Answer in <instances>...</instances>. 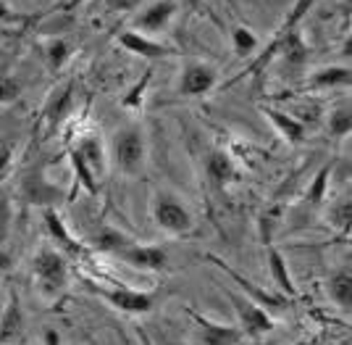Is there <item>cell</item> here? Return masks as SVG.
I'll list each match as a JSON object with an SVG mask.
<instances>
[{"instance_id":"15","label":"cell","mask_w":352,"mask_h":345,"mask_svg":"<svg viewBox=\"0 0 352 345\" xmlns=\"http://www.w3.org/2000/svg\"><path fill=\"white\" fill-rule=\"evenodd\" d=\"M24 322H27L24 306H21L19 295L11 293L8 306H6V311H3V316H0V345L16 343V340L24 335Z\"/></svg>"},{"instance_id":"28","label":"cell","mask_w":352,"mask_h":345,"mask_svg":"<svg viewBox=\"0 0 352 345\" xmlns=\"http://www.w3.org/2000/svg\"><path fill=\"white\" fill-rule=\"evenodd\" d=\"M150 76H153V74H150V72H145L142 82H140L137 87H132V92L124 98V105H126V108H140V105H142V92H145V85L150 82Z\"/></svg>"},{"instance_id":"14","label":"cell","mask_w":352,"mask_h":345,"mask_svg":"<svg viewBox=\"0 0 352 345\" xmlns=\"http://www.w3.org/2000/svg\"><path fill=\"white\" fill-rule=\"evenodd\" d=\"M176 14V3L174 0H155L153 6H147L145 11L137 19V27L134 30L142 32V34H155L168 27V21Z\"/></svg>"},{"instance_id":"10","label":"cell","mask_w":352,"mask_h":345,"mask_svg":"<svg viewBox=\"0 0 352 345\" xmlns=\"http://www.w3.org/2000/svg\"><path fill=\"white\" fill-rule=\"evenodd\" d=\"M43 222H45L47 235L53 238V245H56L66 258H69V255H72V258H79V255L89 253L87 245L79 240V238H74L72 232H69V227H66V222L60 219V213L53 209V206H45L43 209Z\"/></svg>"},{"instance_id":"24","label":"cell","mask_w":352,"mask_h":345,"mask_svg":"<svg viewBox=\"0 0 352 345\" xmlns=\"http://www.w3.org/2000/svg\"><path fill=\"white\" fill-rule=\"evenodd\" d=\"M232 37H234L236 56H242V59H245V56H250V53H255V50H258V37H255L248 27H236Z\"/></svg>"},{"instance_id":"9","label":"cell","mask_w":352,"mask_h":345,"mask_svg":"<svg viewBox=\"0 0 352 345\" xmlns=\"http://www.w3.org/2000/svg\"><path fill=\"white\" fill-rule=\"evenodd\" d=\"M216 85H219V72L203 61H192L182 69L179 82H176V92L182 98H200V95L213 90Z\"/></svg>"},{"instance_id":"1","label":"cell","mask_w":352,"mask_h":345,"mask_svg":"<svg viewBox=\"0 0 352 345\" xmlns=\"http://www.w3.org/2000/svg\"><path fill=\"white\" fill-rule=\"evenodd\" d=\"M103 253L113 255L116 261L132 266L137 271H163L168 266V253L163 251L161 245H147V242H140L124 235L121 229H113V227H105L98 235V242H95Z\"/></svg>"},{"instance_id":"2","label":"cell","mask_w":352,"mask_h":345,"mask_svg":"<svg viewBox=\"0 0 352 345\" xmlns=\"http://www.w3.org/2000/svg\"><path fill=\"white\" fill-rule=\"evenodd\" d=\"M30 271L37 293L47 300H56L58 295H63L69 287V277H72L69 258L60 253L56 245H40L32 255Z\"/></svg>"},{"instance_id":"30","label":"cell","mask_w":352,"mask_h":345,"mask_svg":"<svg viewBox=\"0 0 352 345\" xmlns=\"http://www.w3.org/2000/svg\"><path fill=\"white\" fill-rule=\"evenodd\" d=\"M11 150H14L11 145H3V148H0V180H3V174L8 171V164H11V156H14Z\"/></svg>"},{"instance_id":"4","label":"cell","mask_w":352,"mask_h":345,"mask_svg":"<svg viewBox=\"0 0 352 345\" xmlns=\"http://www.w3.org/2000/svg\"><path fill=\"white\" fill-rule=\"evenodd\" d=\"M82 285L87 287L92 295L108 303L111 309H116L121 314L129 316H142L150 314L158 303V293L153 290H134V287H121V285H100V282H92L89 277H82Z\"/></svg>"},{"instance_id":"20","label":"cell","mask_w":352,"mask_h":345,"mask_svg":"<svg viewBox=\"0 0 352 345\" xmlns=\"http://www.w3.org/2000/svg\"><path fill=\"white\" fill-rule=\"evenodd\" d=\"M350 69L347 66H326L310 76L313 90H331V87H350Z\"/></svg>"},{"instance_id":"25","label":"cell","mask_w":352,"mask_h":345,"mask_svg":"<svg viewBox=\"0 0 352 345\" xmlns=\"http://www.w3.org/2000/svg\"><path fill=\"white\" fill-rule=\"evenodd\" d=\"M69 56H72V48H69L66 40H50V43H47V63H50L53 69H60Z\"/></svg>"},{"instance_id":"7","label":"cell","mask_w":352,"mask_h":345,"mask_svg":"<svg viewBox=\"0 0 352 345\" xmlns=\"http://www.w3.org/2000/svg\"><path fill=\"white\" fill-rule=\"evenodd\" d=\"M221 293L226 295L229 306L234 309L236 327H239V332L245 337H263V335L276 330V322L271 319V314L265 311L261 303L250 300L248 295H236V293L226 290V287H221Z\"/></svg>"},{"instance_id":"17","label":"cell","mask_w":352,"mask_h":345,"mask_svg":"<svg viewBox=\"0 0 352 345\" xmlns=\"http://www.w3.org/2000/svg\"><path fill=\"white\" fill-rule=\"evenodd\" d=\"M265 253H268V271H271V280L279 285L281 295L294 298V295H297V285L292 282V274H289V266H287V258L281 255V251L274 245V242L265 245Z\"/></svg>"},{"instance_id":"29","label":"cell","mask_w":352,"mask_h":345,"mask_svg":"<svg viewBox=\"0 0 352 345\" xmlns=\"http://www.w3.org/2000/svg\"><path fill=\"white\" fill-rule=\"evenodd\" d=\"M19 21H24V16L16 14L8 0H0V24H19Z\"/></svg>"},{"instance_id":"23","label":"cell","mask_w":352,"mask_h":345,"mask_svg":"<svg viewBox=\"0 0 352 345\" xmlns=\"http://www.w3.org/2000/svg\"><path fill=\"white\" fill-rule=\"evenodd\" d=\"M329 174H331V164L323 166L321 171L313 177V182H310L308 193H305V200H308L313 209L323 206V200H326V190H329Z\"/></svg>"},{"instance_id":"33","label":"cell","mask_w":352,"mask_h":345,"mask_svg":"<svg viewBox=\"0 0 352 345\" xmlns=\"http://www.w3.org/2000/svg\"><path fill=\"white\" fill-rule=\"evenodd\" d=\"M137 335H140V343H142V345H155V343H153V337H150L142 327H137Z\"/></svg>"},{"instance_id":"16","label":"cell","mask_w":352,"mask_h":345,"mask_svg":"<svg viewBox=\"0 0 352 345\" xmlns=\"http://www.w3.org/2000/svg\"><path fill=\"white\" fill-rule=\"evenodd\" d=\"M326 295L329 300L342 309V311H350L352 309V274L350 266H339L337 271H331L326 277Z\"/></svg>"},{"instance_id":"12","label":"cell","mask_w":352,"mask_h":345,"mask_svg":"<svg viewBox=\"0 0 352 345\" xmlns=\"http://www.w3.org/2000/svg\"><path fill=\"white\" fill-rule=\"evenodd\" d=\"M203 171L206 180L210 182L213 190H226V185H232L236 180V164L234 158L226 150H210L203 161Z\"/></svg>"},{"instance_id":"6","label":"cell","mask_w":352,"mask_h":345,"mask_svg":"<svg viewBox=\"0 0 352 345\" xmlns=\"http://www.w3.org/2000/svg\"><path fill=\"white\" fill-rule=\"evenodd\" d=\"M147 161V140L145 132L129 124V127H121L113 137V164L124 177H140L145 171Z\"/></svg>"},{"instance_id":"26","label":"cell","mask_w":352,"mask_h":345,"mask_svg":"<svg viewBox=\"0 0 352 345\" xmlns=\"http://www.w3.org/2000/svg\"><path fill=\"white\" fill-rule=\"evenodd\" d=\"M19 95H21V85L16 82L14 76L0 74V103H14Z\"/></svg>"},{"instance_id":"8","label":"cell","mask_w":352,"mask_h":345,"mask_svg":"<svg viewBox=\"0 0 352 345\" xmlns=\"http://www.w3.org/2000/svg\"><path fill=\"white\" fill-rule=\"evenodd\" d=\"M187 316L192 319V327H195V337L200 345H239V340L245 337L236 324H221L213 322L208 316L197 314L195 309H187Z\"/></svg>"},{"instance_id":"32","label":"cell","mask_w":352,"mask_h":345,"mask_svg":"<svg viewBox=\"0 0 352 345\" xmlns=\"http://www.w3.org/2000/svg\"><path fill=\"white\" fill-rule=\"evenodd\" d=\"M43 340H45V345H60V335H58V330H45V335H43Z\"/></svg>"},{"instance_id":"22","label":"cell","mask_w":352,"mask_h":345,"mask_svg":"<svg viewBox=\"0 0 352 345\" xmlns=\"http://www.w3.org/2000/svg\"><path fill=\"white\" fill-rule=\"evenodd\" d=\"M350 213H352L350 196H342L329 206L326 219H329V224L334 227L337 232H347V229H350Z\"/></svg>"},{"instance_id":"11","label":"cell","mask_w":352,"mask_h":345,"mask_svg":"<svg viewBox=\"0 0 352 345\" xmlns=\"http://www.w3.org/2000/svg\"><path fill=\"white\" fill-rule=\"evenodd\" d=\"M208 261H210V264H213V266H219L221 271H226V274H229V277H232V280H234L236 285L239 287H245V293H248V298L250 300H255V303H261V306H276V309H287V306H289V300H287V295H281V293H268V290H263V287H255L252 285V282H250L248 277H242V274H239V271L236 269H232V266H229V264H226V261H223V258H219V255H213V253H208L206 255Z\"/></svg>"},{"instance_id":"3","label":"cell","mask_w":352,"mask_h":345,"mask_svg":"<svg viewBox=\"0 0 352 345\" xmlns=\"http://www.w3.org/2000/svg\"><path fill=\"white\" fill-rule=\"evenodd\" d=\"M69 156H72L76 185H85L92 196H98L100 182L105 180V171H108V153H105L103 137L98 132L82 135Z\"/></svg>"},{"instance_id":"5","label":"cell","mask_w":352,"mask_h":345,"mask_svg":"<svg viewBox=\"0 0 352 345\" xmlns=\"http://www.w3.org/2000/svg\"><path fill=\"white\" fill-rule=\"evenodd\" d=\"M150 216L158 224L161 232L171 235V238H184L195 229V216L192 211L184 206L182 198H176L174 193H155L150 200Z\"/></svg>"},{"instance_id":"31","label":"cell","mask_w":352,"mask_h":345,"mask_svg":"<svg viewBox=\"0 0 352 345\" xmlns=\"http://www.w3.org/2000/svg\"><path fill=\"white\" fill-rule=\"evenodd\" d=\"M11 266H14V253H11L6 245H0V274L8 271Z\"/></svg>"},{"instance_id":"13","label":"cell","mask_w":352,"mask_h":345,"mask_svg":"<svg viewBox=\"0 0 352 345\" xmlns=\"http://www.w3.org/2000/svg\"><path fill=\"white\" fill-rule=\"evenodd\" d=\"M118 45L124 48V50H129L134 56H142L147 61H158V59H166V56H171L174 50L168 45H161V43H155V40H150L147 34L137 30H126L118 34Z\"/></svg>"},{"instance_id":"18","label":"cell","mask_w":352,"mask_h":345,"mask_svg":"<svg viewBox=\"0 0 352 345\" xmlns=\"http://www.w3.org/2000/svg\"><path fill=\"white\" fill-rule=\"evenodd\" d=\"M74 95H76L74 82H66L63 87H58V90L50 95V101L45 105L47 127H56V124H60V121L69 116V111H72V105H74Z\"/></svg>"},{"instance_id":"27","label":"cell","mask_w":352,"mask_h":345,"mask_svg":"<svg viewBox=\"0 0 352 345\" xmlns=\"http://www.w3.org/2000/svg\"><path fill=\"white\" fill-rule=\"evenodd\" d=\"M8 235H11V206L6 198H0V245L8 242Z\"/></svg>"},{"instance_id":"19","label":"cell","mask_w":352,"mask_h":345,"mask_svg":"<svg viewBox=\"0 0 352 345\" xmlns=\"http://www.w3.org/2000/svg\"><path fill=\"white\" fill-rule=\"evenodd\" d=\"M263 114L268 116V121L279 129V135L289 143V145H300L305 140V124L300 119H294L284 111H276V108H263Z\"/></svg>"},{"instance_id":"21","label":"cell","mask_w":352,"mask_h":345,"mask_svg":"<svg viewBox=\"0 0 352 345\" xmlns=\"http://www.w3.org/2000/svg\"><path fill=\"white\" fill-rule=\"evenodd\" d=\"M326 129H329V135L342 140V137L350 135L352 129V111L350 105H337L331 114H329V119H326Z\"/></svg>"}]
</instances>
